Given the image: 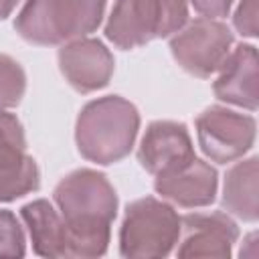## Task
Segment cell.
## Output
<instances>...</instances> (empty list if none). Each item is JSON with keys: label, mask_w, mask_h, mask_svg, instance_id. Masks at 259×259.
<instances>
[{"label": "cell", "mask_w": 259, "mask_h": 259, "mask_svg": "<svg viewBox=\"0 0 259 259\" xmlns=\"http://www.w3.org/2000/svg\"><path fill=\"white\" fill-rule=\"evenodd\" d=\"M180 217L172 204L144 196L125 206L119 227V255L160 259L178 245Z\"/></svg>", "instance_id": "obj_5"}, {"label": "cell", "mask_w": 259, "mask_h": 259, "mask_svg": "<svg viewBox=\"0 0 259 259\" xmlns=\"http://www.w3.org/2000/svg\"><path fill=\"white\" fill-rule=\"evenodd\" d=\"M235 28L249 38L257 36V0H241L233 14Z\"/></svg>", "instance_id": "obj_18"}, {"label": "cell", "mask_w": 259, "mask_h": 259, "mask_svg": "<svg viewBox=\"0 0 259 259\" xmlns=\"http://www.w3.org/2000/svg\"><path fill=\"white\" fill-rule=\"evenodd\" d=\"M194 10L206 18H223L229 14L235 0H190Z\"/></svg>", "instance_id": "obj_19"}, {"label": "cell", "mask_w": 259, "mask_h": 259, "mask_svg": "<svg viewBox=\"0 0 259 259\" xmlns=\"http://www.w3.org/2000/svg\"><path fill=\"white\" fill-rule=\"evenodd\" d=\"M105 6L107 0H26L14 28L30 45L55 47L95 32Z\"/></svg>", "instance_id": "obj_3"}, {"label": "cell", "mask_w": 259, "mask_h": 259, "mask_svg": "<svg viewBox=\"0 0 259 259\" xmlns=\"http://www.w3.org/2000/svg\"><path fill=\"white\" fill-rule=\"evenodd\" d=\"M138 130L140 113L132 101L119 95L97 97L85 103L77 115V150L85 160L109 166L132 152Z\"/></svg>", "instance_id": "obj_2"}, {"label": "cell", "mask_w": 259, "mask_h": 259, "mask_svg": "<svg viewBox=\"0 0 259 259\" xmlns=\"http://www.w3.org/2000/svg\"><path fill=\"white\" fill-rule=\"evenodd\" d=\"M188 20L186 0H113L105 36L121 51L178 32Z\"/></svg>", "instance_id": "obj_4"}, {"label": "cell", "mask_w": 259, "mask_h": 259, "mask_svg": "<svg viewBox=\"0 0 259 259\" xmlns=\"http://www.w3.org/2000/svg\"><path fill=\"white\" fill-rule=\"evenodd\" d=\"M40 186V172L26 152L24 127L14 113L0 109V202L26 196Z\"/></svg>", "instance_id": "obj_8"}, {"label": "cell", "mask_w": 259, "mask_h": 259, "mask_svg": "<svg viewBox=\"0 0 259 259\" xmlns=\"http://www.w3.org/2000/svg\"><path fill=\"white\" fill-rule=\"evenodd\" d=\"M239 239L237 223L221 210L180 217L178 257H229Z\"/></svg>", "instance_id": "obj_9"}, {"label": "cell", "mask_w": 259, "mask_h": 259, "mask_svg": "<svg viewBox=\"0 0 259 259\" xmlns=\"http://www.w3.org/2000/svg\"><path fill=\"white\" fill-rule=\"evenodd\" d=\"M255 117L210 105L196 117L198 146L206 158L217 164H229L243 158L255 144Z\"/></svg>", "instance_id": "obj_7"}, {"label": "cell", "mask_w": 259, "mask_h": 259, "mask_svg": "<svg viewBox=\"0 0 259 259\" xmlns=\"http://www.w3.org/2000/svg\"><path fill=\"white\" fill-rule=\"evenodd\" d=\"M257 162H259L257 156L237 162L227 170L225 182H223V196H221L223 208L245 223H255L259 214Z\"/></svg>", "instance_id": "obj_15"}, {"label": "cell", "mask_w": 259, "mask_h": 259, "mask_svg": "<svg viewBox=\"0 0 259 259\" xmlns=\"http://www.w3.org/2000/svg\"><path fill=\"white\" fill-rule=\"evenodd\" d=\"M69 235V257H101L109 247L117 194L103 172L79 168L53 190Z\"/></svg>", "instance_id": "obj_1"}, {"label": "cell", "mask_w": 259, "mask_h": 259, "mask_svg": "<svg viewBox=\"0 0 259 259\" xmlns=\"http://www.w3.org/2000/svg\"><path fill=\"white\" fill-rule=\"evenodd\" d=\"M32 251L40 257H69V235L61 212L45 198L26 202L20 208Z\"/></svg>", "instance_id": "obj_14"}, {"label": "cell", "mask_w": 259, "mask_h": 259, "mask_svg": "<svg viewBox=\"0 0 259 259\" xmlns=\"http://www.w3.org/2000/svg\"><path fill=\"white\" fill-rule=\"evenodd\" d=\"M59 69L77 93L103 89L115 69L111 51L99 38H75L59 49Z\"/></svg>", "instance_id": "obj_10"}, {"label": "cell", "mask_w": 259, "mask_h": 259, "mask_svg": "<svg viewBox=\"0 0 259 259\" xmlns=\"http://www.w3.org/2000/svg\"><path fill=\"white\" fill-rule=\"evenodd\" d=\"M26 91V73L10 55L0 53V109L16 107Z\"/></svg>", "instance_id": "obj_16"}, {"label": "cell", "mask_w": 259, "mask_h": 259, "mask_svg": "<svg viewBox=\"0 0 259 259\" xmlns=\"http://www.w3.org/2000/svg\"><path fill=\"white\" fill-rule=\"evenodd\" d=\"M18 0H0V20L8 18L12 14V10L16 8Z\"/></svg>", "instance_id": "obj_20"}, {"label": "cell", "mask_w": 259, "mask_h": 259, "mask_svg": "<svg viewBox=\"0 0 259 259\" xmlns=\"http://www.w3.org/2000/svg\"><path fill=\"white\" fill-rule=\"evenodd\" d=\"M233 42L235 36L225 22L202 16L172 34L170 53L186 73L206 79L219 71Z\"/></svg>", "instance_id": "obj_6"}, {"label": "cell", "mask_w": 259, "mask_h": 259, "mask_svg": "<svg viewBox=\"0 0 259 259\" xmlns=\"http://www.w3.org/2000/svg\"><path fill=\"white\" fill-rule=\"evenodd\" d=\"M192 158H196L194 146L184 123L158 119L146 127L138 148V162L152 176L174 172Z\"/></svg>", "instance_id": "obj_11"}, {"label": "cell", "mask_w": 259, "mask_h": 259, "mask_svg": "<svg viewBox=\"0 0 259 259\" xmlns=\"http://www.w3.org/2000/svg\"><path fill=\"white\" fill-rule=\"evenodd\" d=\"M214 95L231 105L255 111L259 101V73L257 49L253 45H239L219 67V77L212 83Z\"/></svg>", "instance_id": "obj_13"}, {"label": "cell", "mask_w": 259, "mask_h": 259, "mask_svg": "<svg viewBox=\"0 0 259 259\" xmlns=\"http://www.w3.org/2000/svg\"><path fill=\"white\" fill-rule=\"evenodd\" d=\"M26 253V237L8 208H0V257H22Z\"/></svg>", "instance_id": "obj_17"}, {"label": "cell", "mask_w": 259, "mask_h": 259, "mask_svg": "<svg viewBox=\"0 0 259 259\" xmlns=\"http://www.w3.org/2000/svg\"><path fill=\"white\" fill-rule=\"evenodd\" d=\"M154 190L182 208L208 206L217 198L219 174L208 162L192 158L186 166L156 176Z\"/></svg>", "instance_id": "obj_12"}]
</instances>
